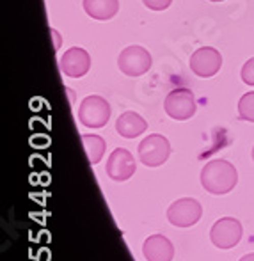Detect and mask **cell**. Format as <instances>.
I'll list each match as a JSON object with an SVG mask.
<instances>
[{
  "label": "cell",
  "mask_w": 254,
  "mask_h": 261,
  "mask_svg": "<svg viewBox=\"0 0 254 261\" xmlns=\"http://www.w3.org/2000/svg\"><path fill=\"white\" fill-rule=\"evenodd\" d=\"M238 183V172L235 165L227 160H212L203 167L201 171V185L206 192L213 196H222L227 194L237 187Z\"/></svg>",
  "instance_id": "cell-1"
},
{
  "label": "cell",
  "mask_w": 254,
  "mask_h": 261,
  "mask_svg": "<svg viewBox=\"0 0 254 261\" xmlns=\"http://www.w3.org/2000/svg\"><path fill=\"white\" fill-rule=\"evenodd\" d=\"M110 119V105L105 98L93 94L82 100L79 107V121L86 128H103Z\"/></svg>",
  "instance_id": "cell-2"
},
{
  "label": "cell",
  "mask_w": 254,
  "mask_h": 261,
  "mask_svg": "<svg viewBox=\"0 0 254 261\" xmlns=\"http://www.w3.org/2000/svg\"><path fill=\"white\" fill-rule=\"evenodd\" d=\"M153 64L151 54L144 46L132 45L126 46L117 57V68L126 76H141L149 71Z\"/></svg>",
  "instance_id": "cell-3"
},
{
  "label": "cell",
  "mask_w": 254,
  "mask_h": 261,
  "mask_svg": "<svg viewBox=\"0 0 254 261\" xmlns=\"http://www.w3.org/2000/svg\"><path fill=\"white\" fill-rule=\"evenodd\" d=\"M139 158L146 167H160L171 155V144L160 134H151L139 144Z\"/></svg>",
  "instance_id": "cell-4"
},
{
  "label": "cell",
  "mask_w": 254,
  "mask_h": 261,
  "mask_svg": "<svg viewBox=\"0 0 254 261\" xmlns=\"http://www.w3.org/2000/svg\"><path fill=\"white\" fill-rule=\"evenodd\" d=\"M164 109L172 119L187 121L196 114V98L187 87H176L165 96Z\"/></svg>",
  "instance_id": "cell-5"
},
{
  "label": "cell",
  "mask_w": 254,
  "mask_h": 261,
  "mask_svg": "<svg viewBox=\"0 0 254 261\" xmlns=\"http://www.w3.org/2000/svg\"><path fill=\"white\" fill-rule=\"evenodd\" d=\"M203 206L194 197H182L174 201L167 210V220L176 227H190L199 222Z\"/></svg>",
  "instance_id": "cell-6"
},
{
  "label": "cell",
  "mask_w": 254,
  "mask_h": 261,
  "mask_svg": "<svg viewBox=\"0 0 254 261\" xmlns=\"http://www.w3.org/2000/svg\"><path fill=\"white\" fill-rule=\"evenodd\" d=\"M242 233H244V229H242V224L237 219L224 217L212 226L210 240L219 249H233L242 240Z\"/></svg>",
  "instance_id": "cell-7"
},
{
  "label": "cell",
  "mask_w": 254,
  "mask_h": 261,
  "mask_svg": "<svg viewBox=\"0 0 254 261\" xmlns=\"http://www.w3.org/2000/svg\"><path fill=\"white\" fill-rule=\"evenodd\" d=\"M135 169H137V164H135L134 155L124 148H116L107 158L105 171L112 181H126L135 174Z\"/></svg>",
  "instance_id": "cell-8"
},
{
  "label": "cell",
  "mask_w": 254,
  "mask_h": 261,
  "mask_svg": "<svg viewBox=\"0 0 254 261\" xmlns=\"http://www.w3.org/2000/svg\"><path fill=\"white\" fill-rule=\"evenodd\" d=\"M220 66H222V55L213 46L197 48L190 57V69L194 75L201 76V79H210V76L217 75Z\"/></svg>",
  "instance_id": "cell-9"
},
{
  "label": "cell",
  "mask_w": 254,
  "mask_h": 261,
  "mask_svg": "<svg viewBox=\"0 0 254 261\" xmlns=\"http://www.w3.org/2000/svg\"><path fill=\"white\" fill-rule=\"evenodd\" d=\"M59 68H61L62 75L69 76V79H82L91 69V55L87 54V50L73 46V48L66 50L64 55L59 59Z\"/></svg>",
  "instance_id": "cell-10"
},
{
  "label": "cell",
  "mask_w": 254,
  "mask_h": 261,
  "mask_svg": "<svg viewBox=\"0 0 254 261\" xmlns=\"http://www.w3.org/2000/svg\"><path fill=\"white\" fill-rule=\"evenodd\" d=\"M142 254L148 261H172L174 245L164 234H151L142 245Z\"/></svg>",
  "instance_id": "cell-11"
},
{
  "label": "cell",
  "mask_w": 254,
  "mask_h": 261,
  "mask_svg": "<svg viewBox=\"0 0 254 261\" xmlns=\"http://www.w3.org/2000/svg\"><path fill=\"white\" fill-rule=\"evenodd\" d=\"M146 130H148L146 119L139 116L137 112H132V110L123 112L116 121V132L124 139H135L144 134Z\"/></svg>",
  "instance_id": "cell-12"
},
{
  "label": "cell",
  "mask_w": 254,
  "mask_h": 261,
  "mask_svg": "<svg viewBox=\"0 0 254 261\" xmlns=\"http://www.w3.org/2000/svg\"><path fill=\"white\" fill-rule=\"evenodd\" d=\"M84 11L93 20L107 21L119 11V0H84Z\"/></svg>",
  "instance_id": "cell-13"
},
{
  "label": "cell",
  "mask_w": 254,
  "mask_h": 261,
  "mask_svg": "<svg viewBox=\"0 0 254 261\" xmlns=\"http://www.w3.org/2000/svg\"><path fill=\"white\" fill-rule=\"evenodd\" d=\"M80 139H82V144L84 149H86L89 164L96 165L103 158V155H105V146H107L105 141H103L100 135H93V134H84Z\"/></svg>",
  "instance_id": "cell-14"
},
{
  "label": "cell",
  "mask_w": 254,
  "mask_h": 261,
  "mask_svg": "<svg viewBox=\"0 0 254 261\" xmlns=\"http://www.w3.org/2000/svg\"><path fill=\"white\" fill-rule=\"evenodd\" d=\"M238 117L242 121L254 123V91L245 93L238 101Z\"/></svg>",
  "instance_id": "cell-15"
},
{
  "label": "cell",
  "mask_w": 254,
  "mask_h": 261,
  "mask_svg": "<svg viewBox=\"0 0 254 261\" xmlns=\"http://www.w3.org/2000/svg\"><path fill=\"white\" fill-rule=\"evenodd\" d=\"M242 80H244V84H247V86H252L254 87V57L249 59L247 62H245L244 66H242Z\"/></svg>",
  "instance_id": "cell-16"
},
{
  "label": "cell",
  "mask_w": 254,
  "mask_h": 261,
  "mask_svg": "<svg viewBox=\"0 0 254 261\" xmlns=\"http://www.w3.org/2000/svg\"><path fill=\"white\" fill-rule=\"evenodd\" d=\"M142 4L151 11H165L172 4V0H142Z\"/></svg>",
  "instance_id": "cell-17"
},
{
  "label": "cell",
  "mask_w": 254,
  "mask_h": 261,
  "mask_svg": "<svg viewBox=\"0 0 254 261\" xmlns=\"http://www.w3.org/2000/svg\"><path fill=\"white\" fill-rule=\"evenodd\" d=\"M50 34H52V38H54V48L59 50L61 48V43H62L61 36H59V32L55 31V29H50Z\"/></svg>",
  "instance_id": "cell-18"
},
{
  "label": "cell",
  "mask_w": 254,
  "mask_h": 261,
  "mask_svg": "<svg viewBox=\"0 0 254 261\" xmlns=\"http://www.w3.org/2000/svg\"><path fill=\"white\" fill-rule=\"evenodd\" d=\"M238 261H254V252L252 254H245V256H242Z\"/></svg>",
  "instance_id": "cell-19"
},
{
  "label": "cell",
  "mask_w": 254,
  "mask_h": 261,
  "mask_svg": "<svg viewBox=\"0 0 254 261\" xmlns=\"http://www.w3.org/2000/svg\"><path fill=\"white\" fill-rule=\"evenodd\" d=\"M66 91H68L69 98H71V103H73V101H75V94H73V91H69V89H66Z\"/></svg>",
  "instance_id": "cell-20"
},
{
  "label": "cell",
  "mask_w": 254,
  "mask_h": 261,
  "mask_svg": "<svg viewBox=\"0 0 254 261\" xmlns=\"http://www.w3.org/2000/svg\"><path fill=\"white\" fill-rule=\"evenodd\" d=\"M208 2H224V0H208Z\"/></svg>",
  "instance_id": "cell-21"
},
{
  "label": "cell",
  "mask_w": 254,
  "mask_h": 261,
  "mask_svg": "<svg viewBox=\"0 0 254 261\" xmlns=\"http://www.w3.org/2000/svg\"><path fill=\"white\" fill-rule=\"evenodd\" d=\"M252 160H254V146H252Z\"/></svg>",
  "instance_id": "cell-22"
}]
</instances>
